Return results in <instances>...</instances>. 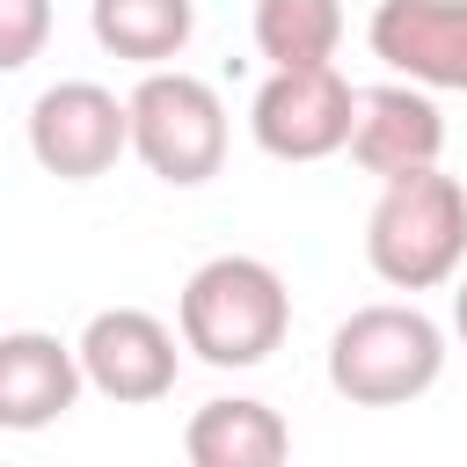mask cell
<instances>
[{
    "mask_svg": "<svg viewBox=\"0 0 467 467\" xmlns=\"http://www.w3.org/2000/svg\"><path fill=\"white\" fill-rule=\"evenodd\" d=\"M175 336H182L190 358H204L219 372L263 365L292 336V292H285L277 263H263V255L197 263L182 277V299H175Z\"/></svg>",
    "mask_w": 467,
    "mask_h": 467,
    "instance_id": "cell-1",
    "label": "cell"
},
{
    "mask_svg": "<svg viewBox=\"0 0 467 467\" xmlns=\"http://www.w3.org/2000/svg\"><path fill=\"white\" fill-rule=\"evenodd\" d=\"M365 263L387 292H438L467 270V190L445 168L379 182L365 212Z\"/></svg>",
    "mask_w": 467,
    "mask_h": 467,
    "instance_id": "cell-2",
    "label": "cell"
},
{
    "mask_svg": "<svg viewBox=\"0 0 467 467\" xmlns=\"http://www.w3.org/2000/svg\"><path fill=\"white\" fill-rule=\"evenodd\" d=\"M445 379V328L416 299H372L328 336V387L350 409H401Z\"/></svg>",
    "mask_w": 467,
    "mask_h": 467,
    "instance_id": "cell-3",
    "label": "cell"
},
{
    "mask_svg": "<svg viewBox=\"0 0 467 467\" xmlns=\"http://www.w3.org/2000/svg\"><path fill=\"white\" fill-rule=\"evenodd\" d=\"M124 117H131V153L146 161L153 182L197 190L226 168V102L204 73H182V66L139 73V88L124 95Z\"/></svg>",
    "mask_w": 467,
    "mask_h": 467,
    "instance_id": "cell-4",
    "label": "cell"
},
{
    "mask_svg": "<svg viewBox=\"0 0 467 467\" xmlns=\"http://www.w3.org/2000/svg\"><path fill=\"white\" fill-rule=\"evenodd\" d=\"M131 153L124 95L102 80H51L29 102V161L58 182H95Z\"/></svg>",
    "mask_w": 467,
    "mask_h": 467,
    "instance_id": "cell-5",
    "label": "cell"
},
{
    "mask_svg": "<svg viewBox=\"0 0 467 467\" xmlns=\"http://www.w3.org/2000/svg\"><path fill=\"white\" fill-rule=\"evenodd\" d=\"M73 358H80V379L117 401V409H146V401H168L175 394V372H182V336L146 314V306H102L88 314V328L73 336Z\"/></svg>",
    "mask_w": 467,
    "mask_h": 467,
    "instance_id": "cell-6",
    "label": "cell"
},
{
    "mask_svg": "<svg viewBox=\"0 0 467 467\" xmlns=\"http://www.w3.org/2000/svg\"><path fill=\"white\" fill-rule=\"evenodd\" d=\"M350 109L358 88L336 66H306V73H263L255 102H248V139L270 161H328L350 146Z\"/></svg>",
    "mask_w": 467,
    "mask_h": 467,
    "instance_id": "cell-7",
    "label": "cell"
},
{
    "mask_svg": "<svg viewBox=\"0 0 467 467\" xmlns=\"http://www.w3.org/2000/svg\"><path fill=\"white\" fill-rule=\"evenodd\" d=\"M365 44L394 80L423 95H445V88L467 95V0H379L365 22Z\"/></svg>",
    "mask_w": 467,
    "mask_h": 467,
    "instance_id": "cell-8",
    "label": "cell"
},
{
    "mask_svg": "<svg viewBox=\"0 0 467 467\" xmlns=\"http://www.w3.org/2000/svg\"><path fill=\"white\" fill-rule=\"evenodd\" d=\"M372 182H401V175H423L438 168L445 153V117H438V95L409 88V80H379V88H358V109H350V146H343Z\"/></svg>",
    "mask_w": 467,
    "mask_h": 467,
    "instance_id": "cell-9",
    "label": "cell"
},
{
    "mask_svg": "<svg viewBox=\"0 0 467 467\" xmlns=\"http://www.w3.org/2000/svg\"><path fill=\"white\" fill-rule=\"evenodd\" d=\"M88 394L80 358L66 336L51 328H0V431L29 438L73 416V401Z\"/></svg>",
    "mask_w": 467,
    "mask_h": 467,
    "instance_id": "cell-10",
    "label": "cell"
},
{
    "mask_svg": "<svg viewBox=\"0 0 467 467\" xmlns=\"http://www.w3.org/2000/svg\"><path fill=\"white\" fill-rule=\"evenodd\" d=\"M182 460L190 467H285L292 423L255 394H212L182 423Z\"/></svg>",
    "mask_w": 467,
    "mask_h": 467,
    "instance_id": "cell-11",
    "label": "cell"
},
{
    "mask_svg": "<svg viewBox=\"0 0 467 467\" xmlns=\"http://www.w3.org/2000/svg\"><path fill=\"white\" fill-rule=\"evenodd\" d=\"M88 29L109 58L161 73L190 51L197 36V0H88Z\"/></svg>",
    "mask_w": 467,
    "mask_h": 467,
    "instance_id": "cell-12",
    "label": "cell"
},
{
    "mask_svg": "<svg viewBox=\"0 0 467 467\" xmlns=\"http://www.w3.org/2000/svg\"><path fill=\"white\" fill-rule=\"evenodd\" d=\"M255 51L270 73L336 66L343 51V0H255Z\"/></svg>",
    "mask_w": 467,
    "mask_h": 467,
    "instance_id": "cell-13",
    "label": "cell"
},
{
    "mask_svg": "<svg viewBox=\"0 0 467 467\" xmlns=\"http://www.w3.org/2000/svg\"><path fill=\"white\" fill-rule=\"evenodd\" d=\"M51 44V0H0V73H22Z\"/></svg>",
    "mask_w": 467,
    "mask_h": 467,
    "instance_id": "cell-14",
    "label": "cell"
},
{
    "mask_svg": "<svg viewBox=\"0 0 467 467\" xmlns=\"http://www.w3.org/2000/svg\"><path fill=\"white\" fill-rule=\"evenodd\" d=\"M452 328H460V343H467V270L452 277Z\"/></svg>",
    "mask_w": 467,
    "mask_h": 467,
    "instance_id": "cell-15",
    "label": "cell"
}]
</instances>
